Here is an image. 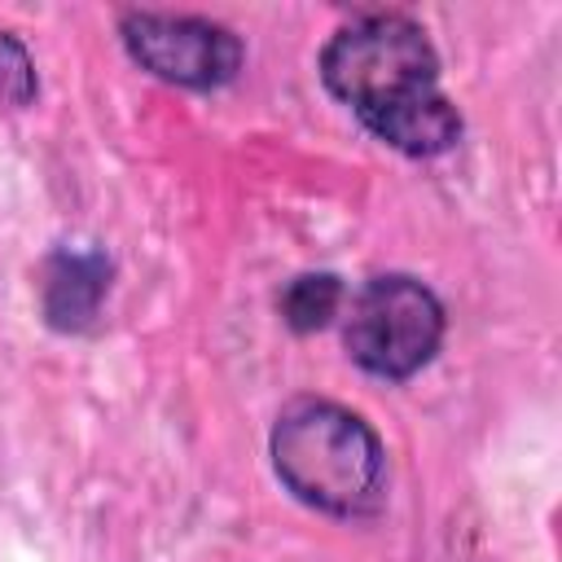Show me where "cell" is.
Listing matches in <instances>:
<instances>
[{
    "label": "cell",
    "mask_w": 562,
    "mask_h": 562,
    "mask_svg": "<svg viewBox=\"0 0 562 562\" xmlns=\"http://www.w3.org/2000/svg\"><path fill=\"white\" fill-rule=\"evenodd\" d=\"M123 44L140 70L180 88H220L241 70V40L193 13H127Z\"/></svg>",
    "instance_id": "277c9868"
},
{
    "label": "cell",
    "mask_w": 562,
    "mask_h": 562,
    "mask_svg": "<svg viewBox=\"0 0 562 562\" xmlns=\"http://www.w3.org/2000/svg\"><path fill=\"white\" fill-rule=\"evenodd\" d=\"M0 97L9 105H26L35 97V70L26 48L13 35H0Z\"/></svg>",
    "instance_id": "ba28073f"
},
{
    "label": "cell",
    "mask_w": 562,
    "mask_h": 562,
    "mask_svg": "<svg viewBox=\"0 0 562 562\" xmlns=\"http://www.w3.org/2000/svg\"><path fill=\"white\" fill-rule=\"evenodd\" d=\"M110 290V263L97 250H57L44 268V316L53 329H83Z\"/></svg>",
    "instance_id": "8992f818"
},
{
    "label": "cell",
    "mask_w": 562,
    "mask_h": 562,
    "mask_svg": "<svg viewBox=\"0 0 562 562\" xmlns=\"http://www.w3.org/2000/svg\"><path fill=\"white\" fill-rule=\"evenodd\" d=\"M378 140H386L391 149L400 154H413V158H430V154H443L457 145L461 136V114L457 105L430 88V92H417L400 105H386L378 114H364L360 119Z\"/></svg>",
    "instance_id": "5b68a950"
},
{
    "label": "cell",
    "mask_w": 562,
    "mask_h": 562,
    "mask_svg": "<svg viewBox=\"0 0 562 562\" xmlns=\"http://www.w3.org/2000/svg\"><path fill=\"white\" fill-rule=\"evenodd\" d=\"M277 479L312 509L356 518L382 496V443L342 404L294 400L272 426Z\"/></svg>",
    "instance_id": "6da1fadb"
},
{
    "label": "cell",
    "mask_w": 562,
    "mask_h": 562,
    "mask_svg": "<svg viewBox=\"0 0 562 562\" xmlns=\"http://www.w3.org/2000/svg\"><path fill=\"white\" fill-rule=\"evenodd\" d=\"M325 88L356 110V119L430 92L439 79V57L426 31L400 13H369L342 26L321 53Z\"/></svg>",
    "instance_id": "7a4b0ae2"
},
{
    "label": "cell",
    "mask_w": 562,
    "mask_h": 562,
    "mask_svg": "<svg viewBox=\"0 0 562 562\" xmlns=\"http://www.w3.org/2000/svg\"><path fill=\"white\" fill-rule=\"evenodd\" d=\"M342 303V285L329 272H303L281 290V321L299 334L321 329Z\"/></svg>",
    "instance_id": "52a82bcc"
},
{
    "label": "cell",
    "mask_w": 562,
    "mask_h": 562,
    "mask_svg": "<svg viewBox=\"0 0 562 562\" xmlns=\"http://www.w3.org/2000/svg\"><path fill=\"white\" fill-rule=\"evenodd\" d=\"M347 351L373 378H413L443 342V307L413 277H373L351 299Z\"/></svg>",
    "instance_id": "3957f363"
}]
</instances>
